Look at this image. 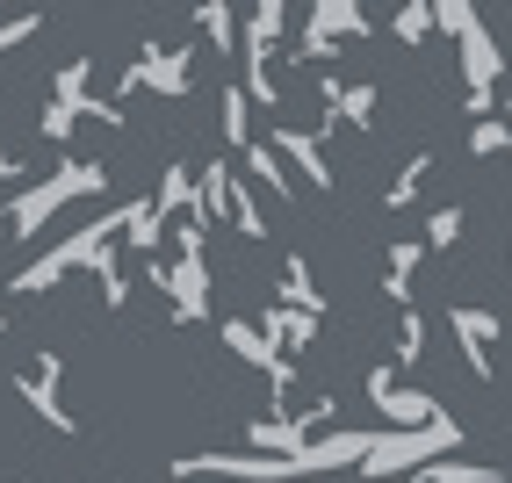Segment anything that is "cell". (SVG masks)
Returning <instances> with one entry per match:
<instances>
[{
  "label": "cell",
  "mask_w": 512,
  "mask_h": 483,
  "mask_svg": "<svg viewBox=\"0 0 512 483\" xmlns=\"http://www.w3.org/2000/svg\"><path fill=\"white\" fill-rule=\"evenodd\" d=\"M440 440H455V426H448V433H426V440H375V447H368V469H375V476H390L397 462H419L426 447H440Z\"/></svg>",
  "instance_id": "6da1fadb"
},
{
  "label": "cell",
  "mask_w": 512,
  "mask_h": 483,
  "mask_svg": "<svg viewBox=\"0 0 512 483\" xmlns=\"http://www.w3.org/2000/svg\"><path fill=\"white\" fill-rule=\"evenodd\" d=\"M375 397H383V411L397 426H419V419H433V404L426 397H404V390H390V383H375Z\"/></svg>",
  "instance_id": "7a4b0ae2"
}]
</instances>
